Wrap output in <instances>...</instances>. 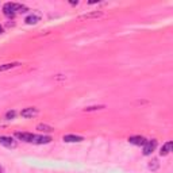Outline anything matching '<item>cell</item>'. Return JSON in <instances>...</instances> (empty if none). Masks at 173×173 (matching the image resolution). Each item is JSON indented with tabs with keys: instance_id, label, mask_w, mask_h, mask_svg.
<instances>
[{
	"instance_id": "8fae6325",
	"label": "cell",
	"mask_w": 173,
	"mask_h": 173,
	"mask_svg": "<svg viewBox=\"0 0 173 173\" xmlns=\"http://www.w3.org/2000/svg\"><path fill=\"white\" fill-rule=\"evenodd\" d=\"M37 130H39V131H43V133H50V131H53V127L51 126H47V124H38L37 126Z\"/></svg>"
},
{
	"instance_id": "3957f363",
	"label": "cell",
	"mask_w": 173,
	"mask_h": 173,
	"mask_svg": "<svg viewBox=\"0 0 173 173\" xmlns=\"http://www.w3.org/2000/svg\"><path fill=\"white\" fill-rule=\"evenodd\" d=\"M51 138L47 135H34L31 143H37V145H45V143H50Z\"/></svg>"
},
{
	"instance_id": "8992f818",
	"label": "cell",
	"mask_w": 173,
	"mask_h": 173,
	"mask_svg": "<svg viewBox=\"0 0 173 173\" xmlns=\"http://www.w3.org/2000/svg\"><path fill=\"white\" fill-rule=\"evenodd\" d=\"M172 146H173L172 141H168L167 143H164L161 150H160V154L161 156H168V154L170 153V150H172Z\"/></svg>"
},
{
	"instance_id": "5b68a950",
	"label": "cell",
	"mask_w": 173,
	"mask_h": 173,
	"mask_svg": "<svg viewBox=\"0 0 173 173\" xmlns=\"http://www.w3.org/2000/svg\"><path fill=\"white\" fill-rule=\"evenodd\" d=\"M129 142L133 143V145H137V146H143V145L146 143V139H145L143 137L137 135V137H130V138H129Z\"/></svg>"
},
{
	"instance_id": "277c9868",
	"label": "cell",
	"mask_w": 173,
	"mask_h": 173,
	"mask_svg": "<svg viewBox=\"0 0 173 173\" xmlns=\"http://www.w3.org/2000/svg\"><path fill=\"white\" fill-rule=\"evenodd\" d=\"M20 115H22L23 118H33V117H35V115H38V110L35 108V107H29V108L22 110Z\"/></svg>"
},
{
	"instance_id": "5bb4252c",
	"label": "cell",
	"mask_w": 173,
	"mask_h": 173,
	"mask_svg": "<svg viewBox=\"0 0 173 173\" xmlns=\"http://www.w3.org/2000/svg\"><path fill=\"white\" fill-rule=\"evenodd\" d=\"M149 168L152 170H156L157 168H158V161L157 160H153V161H150V164H149Z\"/></svg>"
},
{
	"instance_id": "52a82bcc",
	"label": "cell",
	"mask_w": 173,
	"mask_h": 173,
	"mask_svg": "<svg viewBox=\"0 0 173 173\" xmlns=\"http://www.w3.org/2000/svg\"><path fill=\"white\" fill-rule=\"evenodd\" d=\"M64 141H65V142H81V141H84V138L80 135L68 134V135H64Z\"/></svg>"
},
{
	"instance_id": "9c48e42d",
	"label": "cell",
	"mask_w": 173,
	"mask_h": 173,
	"mask_svg": "<svg viewBox=\"0 0 173 173\" xmlns=\"http://www.w3.org/2000/svg\"><path fill=\"white\" fill-rule=\"evenodd\" d=\"M103 16V12H97V11H95V12H91V14H85V15H81L80 19H96V18H100Z\"/></svg>"
},
{
	"instance_id": "7c38bea8",
	"label": "cell",
	"mask_w": 173,
	"mask_h": 173,
	"mask_svg": "<svg viewBox=\"0 0 173 173\" xmlns=\"http://www.w3.org/2000/svg\"><path fill=\"white\" fill-rule=\"evenodd\" d=\"M39 22V18L35 16V15H30V16H27L26 18V23L27 24H35Z\"/></svg>"
},
{
	"instance_id": "ba28073f",
	"label": "cell",
	"mask_w": 173,
	"mask_h": 173,
	"mask_svg": "<svg viewBox=\"0 0 173 173\" xmlns=\"http://www.w3.org/2000/svg\"><path fill=\"white\" fill-rule=\"evenodd\" d=\"M15 135H16V138L24 141V142H31L34 138V134H30V133H16Z\"/></svg>"
},
{
	"instance_id": "e0dca14e",
	"label": "cell",
	"mask_w": 173,
	"mask_h": 173,
	"mask_svg": "<svg viewBox=\"0 0 173 173\" xmlns=\"http://www.w3.org/2000/svg\"><path fill=\"white\" fill-rule=\"evenodd\" d=\"M0 173H4L3 172V168H1V167H0Z\"/></svg>"
},
{
	"instance_id": "6da1fadb",
	"label": "cell",
	"mask_w": 173,
	"mask_h": 173,
	"mask_svg": "<svg viewBox=\"0 0 173 173\" xmlns=\"http://www.w3.org/2000/svg\"><path fill=\"white\" fill-rule=\"evenodd\" d=\"M157 147V141L152 139V141H146V143L143 145V156H150L154 152V149Z\"/></svg>"
},
{
	"instance_id": "30bf717a",
	"label": "cell",
	"mask_w": 173,
	"mask_h": 173,
	"mask_svg": "<svg viewBox=\"0 0 173 173\" xmlns=\"http://www.w3.org/2000/svg\"><path fill=\"white\" fill-rule=\"evenodd\" d=\"M20 62H10V64H3L0 65V72H4V70H8V69H12V68H16L19 66Z\"/></svg>"
},
{
	"instance_id": "9a60e30c",
	"label": "cell",
	"mask_w": 173,
	"mask_h": 173,
	"mask_svg": "<svg viewBox=\"0 0 173 173\" xmlns=\"http://www.w3.org/2000/svg\"><path fill=\"white\" fill-rule=\"evenodd\" d=\"M15 115H16V112H15V111H8V112L6 114V119H14V118H15Z\"/></svg>"
},
{
	"instance_id": "7a4b0ae2",
	"label": "cell",
	"mask_w": 173,
	"mask_h": 173,
	"mask_svg": "<svg viewBox=\"0 0 173 173\" xmlns=\"http://www.w3.org/2000/svg\"><path fill=\"white\" fill-rule=\"evenodd\" d=\"M0 143H1L3 146L8 147V149H14V147H16V141L12 137L0 135Z\"/></svg>"
},
{
	"instance_id": "4fadbf2b",
	"label": "cell",
	"mask_w": 173,
	"mask_h": 173,
	"mask_svg": "<svg viewBox=\"0 0 173 173\" xmlns=\"http://www.w3.org/2000/svg\"><path fill=\"white\" fill-rule=\"evenodd\" d=\"M102 108H104V106H92V107H86L84 111L89 112V111H96V110H102Z\"/></svg>"
},
{
	"instance_id": "2e32d148",
	"label": "cell",
	"mask_w": 173,
	"mask_h": 173,
	"mask_svg": "<svg viewBox=\"0 0 173 173\" xmlns=\"http://www.w3.org/2000/svg\"><path fill=\"white\" fill-rule=\"evenodd\" d=\"M1 33H3V27L0 26V34H1Z\"/></svg>"
}]
</instances>
